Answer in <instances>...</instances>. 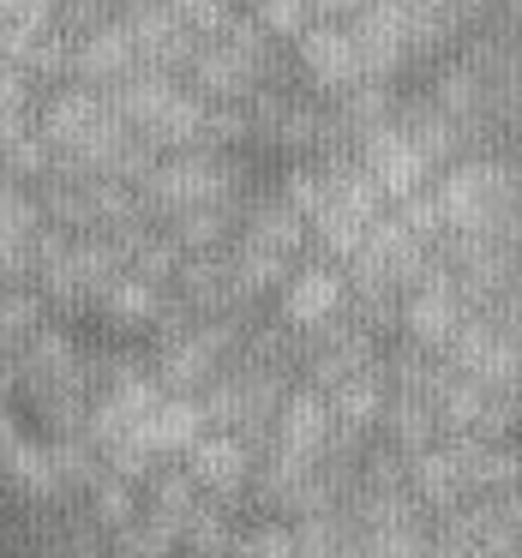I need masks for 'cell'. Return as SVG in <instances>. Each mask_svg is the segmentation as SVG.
Segmentation results:
<instances>
[{
	"label": "cell",
	"mask_w": 522,
	"mask_h": 558,
	"mask_svg": "<svg viewBox=\"0 0 522 558\" xmlns=\"http://www.w3.org/2000/svg\"><path fill=\"white\" fill-rule=\"evenodd\" d=\"M102 313L109 318H121V325H157L162 318V289L157 282H145V277H133V270H126L121 282H114L109 294H102Z\"/></svg>",
	"instance_id": "obj_10"
},
{
	"label": "cell",
	"mask_w": 522,
	"mask_h": 558,
	"mask_svg": "<svg viewBox=\"0 0 522 558\" xmlns=\"http://www.w3.org/2000/svg\"><path fill=\"white\" fill-rule=\"evenodd\" d=\"M145 205L162 222L186 217V210H217L241 205V169L229 150H174L157 162V174L145 181Z\"/></svg>",
	"instance_id": "obj_4"
},
{
	"label": "cell",
	"mask_w": 522,
	"mask_h": 558,
	"mask_svg": "<svg viewBox=\"0 0 522 558\" xmlns=\"http://www.w3.org/2000/svg\"><path fill=\"white\" fill-rule=\"evenodd\" d=\"M361 301L354 294V277L337 265H301L282 289V325L301 330V337H325L349 318V306Z\"/></svg>",
	"instance_id": "obj_6"
},
{
	"label": "cell",
	"mask_w": 522,
	"mask_h": 558,
	"mask_svg": "<svg viewBox=\"0 0 522 558\" xmlns=\"http://www.w3.org/2000/svg\"><path fill=\"white\" fill-rule=\"evenodd\" d=\"M234 558H301V529H282V522H258L234 541Z\"/></svg>",
	"instance_id": "obj_12"
},
{
	"label": "cell",
	"mask_w": 522,
	"mask_h": 558,
	"mask_svg": "<svg viewBox=\"0 0 522 558\" xmlns=\"http://www.w3.org/2000/svg\"><path fill=\"white\" fill-rule=\"evenodd\" d=\"M294 61H301L313 97H349V90L366 85V66H361V49H354V31L349 25H313L301 43H294Z\"/></svg>",
	"instance_id": "obj_8"
},
{
	"label": "cell",
	"mask_w": 522,
	"mask_h": 558,
	"mask_svg": "<svg viewBox=\"0 0 522 558\" xmlns=\"http://www.w3.org/2000/svg\"><path fill=\"white\" fill-rule=\"evenodd\" d=\"M270 66H277V37L253 13H241L217 43H205L193 54L186 85L205 102H217V109H246V102H258L270 90Z\"/></svg>",
	"instance_id": "obj_2"
},
{
	"label": "cell",
	"mask_w": 522,
	"mask_h": 558,
	"mask_svg": "<svg viewBox=\"0 0 522 558\" xmlns=\"http://www.w3.org/2000/svg\"><path fill=\"white\" fill-rule=\"evenodd\" d=\"M181 469L193 474L210 498H234L246 486V474H253V462H246V445L234 433H205L193 450H186Z\"/></svg>",
	"instance_id": "obj_9"
},
{
	"label": "cell",
	"mask_w": 522,
	"mask_h": 558,
	"mask_svg": "<svg viewBox=\"0 0 522 558\" xmlns=\"http://www.w3.org/2000/svg\"><path fill=\"white\" fill-rule=\"evenodd\" d=\"M246 13L258 19V25L270 31L277 43H301L306 31L318 25V13H313V0H253Z\"/></svg>",
	"instance_id": "obj_11"
},
{
	"label": "cell",
	"mask_w": 522,
	"mask_h": 558,
	"mask_svg": "<svg viewBox=\"0 0 522 558\" xmlns=\"http://www.w3.org/2000/svg\"><path fill=\"white\" fill-rule=\"evenodd\" d=\"M354 162L373 174L378 193H385L390 205H402V198L426 193V186H433V174H438L433 157H426V150L414 145L409 133H402V121H390V126H378L373 138H361V145H354Z\"/></svg>",
	"instance_id": "obj_7"
},
{
	"label": "cell",
	"mask_w": 522,
	"mask_h": 558,
	"mask_svg": "<svg viewBox=\"0 0 522 558\" xmlns=\"http://www.w3.org/2000/svg\"><path fill=\"white\" fill-rule=\"evenodd\" d=\"M73 37V31H66ZM145 73V54H138V37L126 19H109V25H90L73 37V54H66V78L73 85H90V90H121Z\"/></svg>",
	"instance_id": "obj_5"
},
{
	"label": "cell",
	"mask_w": 522,
	"mask_h": 558,
	"mask_svg": "<svg viewBox=\"0 0 522 558\" xmlns=\"http://www.w3.org/2000/svg\"><path fill=\"white\" fill-rule=\"evenodd\" d=\"M114 109H121V121L133 126L150 150H162V157L198 150L205 145V126H210V102L174 73H138L133 85L114 90Z\"/></svg>",
	"instance_id": "obj_3"
},
{
	"label": "cell",
	"mask_w": 522,
	"mask_h": 558,
	"mask_svg": "<svg viewBox=\"0 0 522 558\" xmlns=\"http://www.w3.org/2000/svg\"><path fill=\"white\" fill-rule=\"evenodd\" d=\"M373 0H313V13H318V25H354V19L366 13Z\"/></svg>",
	"instance_id": "obj_13"
},
{
	"label": "cell",
	"mask_w": 522,
	"mask_h": 558,
	"mask_svg": "<svg viewBox=\"0 0 522 558\" xmlns=\"http://www.w3.org/2000/svg\"><path fill=\"white\" fill-rule=\"evenodd\" d=\"M438 210L445 234H481V241L522 246V174L498 157H462L438 174Z\"/></svg>",
	"instance_id": "obj_1"
}]
</instances>
